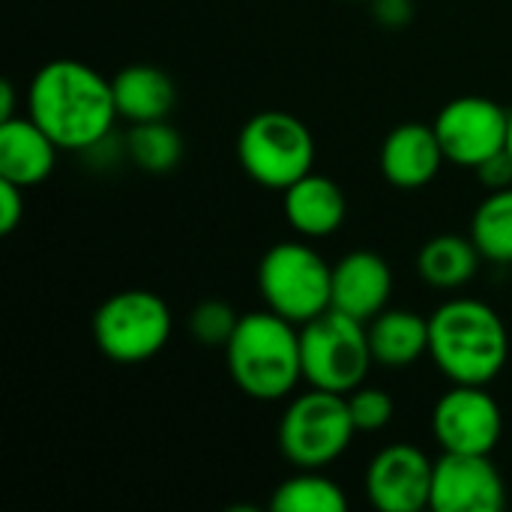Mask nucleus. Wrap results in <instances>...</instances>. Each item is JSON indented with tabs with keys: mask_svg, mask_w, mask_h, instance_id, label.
Here are the masks:
<instances>
[{
	"mask_svg": "<svg viewBox=\"0 0 512 512\" xmlns=\"http://www.w3.org/2000/svg\"><path fill=\"white\" fill-rule=\"evenodd\" d=\"M27 117H33L60 150L87 153L111 138L120 114L111 78L81 60L57 57L42 63L30 78Z\"/></svg>",
	"mask_w": 512,
	"mask_h": 512,
	"instance_id": "obj_1",
	"label": "nucleus"
},
{
	"mask_svg": "<svg viewBox=\"0 0 512 512\" xmlns=\"http://www.w3.org/2000/svg\"><path fill=\"white\" fill-rule=\"evenodd\" d=\"M429 354L450 384L489 387L507 366L510 333L489 303L456 297L429 315Z\"/></svg>",
	"mask_w": 512,
	"mask_h": 512,
	"instance_id": "obj_2",
	"label": "nucleus"
},
{
	"mask_svg": "<svg viewBox=\"0 0 512 512\" xmlns=\"http://www.w3.org/2000/svg\"><path fill=\"white\" fill-rule=\"evenodd\" d=\"M225 366L240 393L255 402H282L303 381L300 327L270 309L240 315L225 345Z\"/></svg>",
	"mask_w": 512,
	"mask_h": 512,
	"instance_id": "obj_3",
	"label": "nucleus"
},
{
	"mask_svg": "<svg viewBox=\"0 0 512 512\" xmlns=\"http://www.w3.org/2000/svg\"><path fill=\"white\" fill-rule=\"evenodd\" d=\"M237 159L249 180L285 192L315 168V138L300 117L267 108L243 123L237 135Z\"/></svg>",
	"mask_w": 512,
	"mask_h": 512,
	"instance_id": "obj_4",
	"label": "nucleus"
},
{
	"mask_svg": "<svg viewBox=\"0 0 512 512\" xmlns=\"http://www.w3.org/2000/svg\"><path fill=\"white\" fill-rule=\"evenodd\" d=\"M357 426L351 420L348 396L309 387L288 402L279 420V450L294 468L324 471L351 447Z\"/></svg>",
	"mask_w": 512,
	"mask_h": 512,
	"instance_id": "obj_5",
	"label": "nucleus"
},
{
	"mask_svg": "<svg viewBox=\"0 0 512 512\" xmlns=\"http://www.w3.org/2000/svg\"><path fill=\"white\" fill-rule=\"evenodd\" d=\"M258 291L270 312L303 327L333 306V267L309 243L282 240L258 264Z\"/></svg>",
	"mask_w": 512,
	"mask_h": 512,
	"instance_id": "obj_6",
	"label": "nucleus"
},
{
	"mask_svg": "<svg viewBox=\"0 0 512 512\" xmlns=\"http://www.w3.org/2000/svg\"><path fill=\"white\" fill-rule=\"evenodd\" d=\"M300 354L303 381L309 387L345 396L366 381L375 363L366 321H357L339 309H327L300 327Z\"/></svg>",
	"mask_w": 512,
	"mask_h": 512,
	"instance_id": "obj_7",
	"label": "nucleus"
},
{
	"mask_svg": "<svg viewBox=\"0 0 512 512\" xmlns=\"http://www.w3.org/2000/svg\"><path fill=\"white\" fill-rule=\"evenodd\" d=\"M174 315L168 303L144 288H129L105 297L93 312L96 348L120 366L153 360L171 339Z\"/></svg>",
	"mask_w": 512,
	"mask_h": 512,
	"instance_id": "obj_8",
	"label": "nucleus"
},
{
	"mask_svg": "<svg viewBox=\"0 0 512 512\" xmlns=\"http://www.w3.org/2000/svg\"><path fill=\"white\" fill-rule=\"evenodd\" d=\"M432 126L447 162L477 168L507 147L510 111L489 96H456L438 111Z\"/></svg>",
	"mask_w": 512,
	"mask_h": 512,
	"instance_id": "obj_9",
	"label": "nucleus"
},
{
	"mask_svg": "<svg viewBox=\"0 0 512 512\" xmlns=\"http://www.w3.org/2000/svg\"><path fill=\"white\" fill-rule=\"evenodd\" d=\"M432 432L444 453L492 456L504 435V414L486 387L453 384L435 402Z\"/></svg>",
	"mask_w": 512,
	"mask_h": 512,
	"instance_id": "obj_10",
	"label": "nucleus"
},
{
	"mask_svg": "<svg viewBox=\"0 0 512 512\" xmlns=\"http://www.w3.org/2000/svg\"><path fill=\"white\" fill-rule=\"evenodd\" d=\"M435 462L414 444H390L366 468L369 504L381 512L429 510Z\"/></svg>",
	"mask_w": 512,
	"mask_h": 512,
	"instance_id": "obj_11",
	"label": "nucleus"
},
{
	"mask_svg": "<svg viewBox=\"0 0 512 512\" xmlns=\"http://www.w3.org/2000/svg\"><path fill=\"white\" fill-rule=\"evenodd\" d=\"M507 507V486L492 456L444 453L435 462L429 510L498 512Z\"/></svg>",
	"mask_w": 512,
	"mask_h": 512,
	"instance_id": "obj_12",
	"label": "nucleus"
},
{
	"mask_svg": "<svg viewBox=\"0 0 512 512\" xmlns=\"http://www.w3.org/2000/svg\"><path fill=\"white\" fill-rule=\"evenodd\" d=\"M378 162H381V174L390 186L411 192V189L429 186L438 177L447 156H444V147H441L432 123L408 120L387 132Z\"/></svg>",
	"mask_w": 512,
	"mask_h": 512,
	"instance_id": "obj_13",
	"label": "nucleus"
},
{
	"mask_svg": "<svg viewBox=\"0 0 512 512\" xmlns=\"http://www.w3.org/2000/svg\"><path fill=\"white\" fill-rule=\"evenodd\" d=\"M393 297V270L384 255L354 249L333 264V306L357 321H372Z\"/></svg>",
	"mask_w": 512,
	"mask_h": 512,
	"instance_id": "obj_14",
	"label": "nucleus"
},
{
	"mask_svg": "<svg viewBox=\"0 0 512 512\" xmlns=\"http://www.w3.org/2000/svg\"><path fill=\"white\" fill-rule=\"evenodd\" d=\"M60 147L42 132L33 117L0 120V180H9L21 189L45 183L57 165Z\"/></svg>",
	"mask_w": 512,
	"mask_h": 512,
	"instance_id": "obj_15",
	"label": "nucleus"
},
{
	"mask_svg": "<svg viewBox=\"0 0 512 512\" xmlns=\"http://www.w3.org/2000/svg\"><path fill=\"white\" fill-rule=\"evenodd\" d=\"M282 210H285L288 225L300 237L321 240L342 228L348 216V201H345V192L330 177L309 171L306 177H300L294 186L285 189Z\"/></svg>",
	"mask_w": 512,
	"mask_h": 512,
	"instance_id": "obj_16",
	"label": "nucleus"
},
{
	"mask_svg": "<svg viewBox=\"0 0 512 512\" xmlns=\"http://www.w3.org/2000/svg\"><path fill=\"white\" fill-rule=\"evenodd\" d=\"M114 105L117 114L129 123H150V120H168L177 87L171 75L150 63H129L111 78Z\"/></svg>",
	"mask_w": 512,
	"mask_h": 512,
	"instance_id": "obj_17",
	"label": "nucleus"
},
{
	"mask_svg": "<svg viewBox=\"0 0 512 512\" xmlns=\"http://www.w3.org/2000/svg\"><path fill=\"white\" fill-rule=\"evenodd\" d=\"M369 345L378 366L408 369L429 354V318L411 309H384L369 324Z\"/></svg>",
	"mask_w": 512,
	"mask_h": 512,
	"instance_id": "obj_18",
	"label": "nucleus"
},
{
	"mask_svg": "<svg viewBox=\"0 0 512 512\" xmlns=\"http://www.w3.org/2000/svg\"><path fill=\"white\" fill-rule=\"evenodd\" d=\"M480 249L477 243L459 234H438L432 240L423 243L420 255H417V273L426 285L438 288V291H456L462 285H468L477 270H480Z\"/></svg>",
	"mask_w": 512,
	"mask_h": 512,
	"instance_id": "obj_19",
	"label": "nucleus"
},
{
	"mask_svg": "<svg viewBox=\"0 0 512 512\" xmlns=\"http://www.w3.org/2000/svg\"><path fill=\"white\" fill-rule=\"evenodd\" d=\"M273 512H345L348 495L330 480L324 471L297 468L288 480H282L270 498Z\"/></svg>",
	"mask_w": 512,
	"mask_h": 512,
	"instance_id": "obj_20",
	"label": "nucleus"
},
{
	"mask_svg": "<svg viewBox=\"0 0 512 512\" xmlns=\"http://www.w3.org/2000/svg\"><path fill=\"white\" fill-rule=\"evenodd\" d=\"M123 153L147 174H168L183 159V138L168 120L132 123L123 138Z\"/></svg>",
	"mask_w": 512,
	"mask_h": 512,
	"instance_id": "obj_21",
	"label": "nucleus"
},
{
	"mask_svg": "<svg viewBox=\"0 0 512 512\" xmlns=\"http://www.w3.org/2000/svg\"><path fill=\"white\" fill-rule=\"evenodd\" d=\"M471 240L495 264H512V186L489 192L471 216Z\"/></svg>",
	"mask_w": 512,
	"mask_h": 512,
	"instance_id": "obj_22",
	"label": "nucleus"
},
{
	"mask_svg": "<svg viewBox=\"0 0 512 512\" xmlns=\"http://www.w3.org/2000/svg\"><path fill=\"white\" fill-rule=\"evenodd\" d=\"M240 324V315L234 312L231 303L219 300V297H210V300H201L189 315H186V330L189 336L201 345V348H222L231 342L234 330Z\"/></svg>",
	"mask_w": 512,
	"mask_h": 512,
	"instance_id": "obj_23",
	"label": "nucleus"
},
{
	"mask_svg": "<svg viewBox=\"0 0 512 512\" xmlns=\"http://www.w3.org/2000/svg\"><path fill=\"white\" fill-rule=\"evenodd\" d=\"M348 408L357 432H381L393 423L396 414L393 396L381 387H366V384L348 393Z\"/></svg>",
	"mask_w": 512,
	"mask_h": 512,
	"instance_id": "obj_24",
	"label": "nucleus"
},
{
	"mask_svg": "<svg viewBox=\"0 0 512 512\" xmlns=\"http://www.w3.org/2000/svg\"><path fill=\"white\" fill-rule=\"evenodd\" d=\"M24 192L27 189L0 180V234H12L24 219Z\"/></svg>",
	"mask_w": 512,
	"mask_h": 512,
	"instance_id": "obj_25",
	"label": "nucleus"
},
{
	"mask_svg": "<svg viewBox=\"0 0 512 512\" xmlns=\"http://www.w3.org/2000/svg\"><path fill=\"white\" fill-rule=\"evenodd\" d=\"M474 171H477V177L483 180V186H489V192L507 189V186H512V153L504 147L501 153L489 156V159H486L483 165H477Z\"/></svg>",
	"mask_w": 512,
	"mask_h": 512,
	"instance_id": "obj_26",
	"label": "nucleus"
},
{
	"mask_svg": "<svg viewBox=\"0 0 512 512\" xmlns=\"http://www.w3.org/2000/svg\"><path fill=\"white\" fill-rule=\"evenodd\" d=\"M372 3V15L378 24L399 30L414 18V0H369Z\"/></svg>",
	"mask_w": 512,
	"mask_h": 512,
	"instance_id": "obj_27",
	"label": "nucleus"
},
{
	"mask_svg": "<svg viewBox=\"0 0 512 512\" xmlns=\"http://www.w3.org/2000/svg\"><path fill=\"white\" fill-rule=\"evenodd\" d=\"M15 117V87L12 81H0V120H9Z\"/></svg>",
	"mask_w": 512,
	"mask_h": 512,
	"instance_id": "obj_28",
	"label": "nucleus"
},
{
	"mask_svg": "<svg viewBox=\"0 0 512 512\" xmlns=\"http://www.w3.org/2000/svg\"><path fill=\"white\" fill-rule=\"evenodd\" d=\"M507 150L512 153V108H510V132H507Z\"/></svg>",
	"mask_w": 512,
	"mask_h": 512,
	"instance_id": "obj_29",
	"label": "nucleus"
}]
</instances>
